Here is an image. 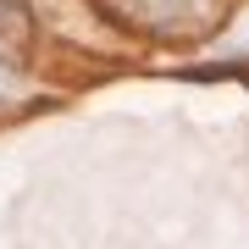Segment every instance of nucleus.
<instances>
[{
    "mask_svg": "<svg viewBox=\"0 0 249 249\" xmlns=\"http://www.w3.org/2000/svg\"><path fill=\"white\" fill-rule=\"evenodd\" d=\"M116 11L139 28H172L194 11V0H116Z\"/></svg>",
    "mask_w": 249,
    "mask_h": 249,
    "instance_id": "nucleus-1",
    "label": "nucleus"
},
{
    "mask_svg": "<svg viewBox=\"0 0 249 249\" xmlns=\"http://www.w3.org/2000/svg\"><path fill=\"white\" fill-rule=\"evenodd\" d=\"M17 94V72H11V61H0V106Z\"/></svg>",
    "mask_w": 249,
    "mask_h": 249,
    "instance_id": "nucleus-2",
    "label": "nucleus"
},
{
    "mask_svg": "<svg viewBox=\"0 0 249 249\" xmlns=\"http://www.w3.org/2000/svg\"><path fill=\"white\" fill-rule=\"evenodd\" d=\"M232 50H238V55H249V17L238 22V34H232Z\"/></svg>",
    "mask_w": 249,
    "mask_h": 249,
    "instance_id": "nucleus-3",
    "label": "nucleus"
}]
</instances>
